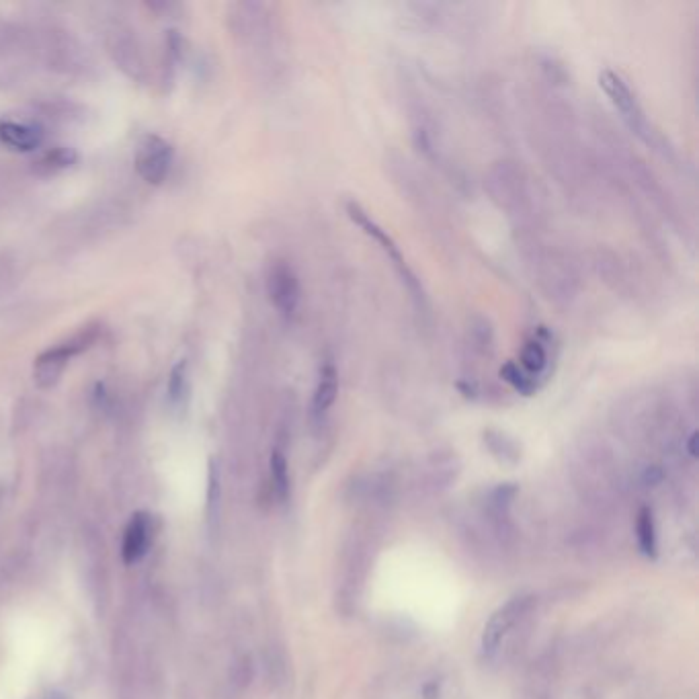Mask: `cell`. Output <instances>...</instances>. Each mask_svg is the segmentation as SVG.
<instances>
[{"instance_id": "cell-1", "label": "cell", "mask_w": 699, "mask_h": 699, "mask_svg": "<svg viewBox=\"0 0 699 699\" xmlns=\"http://www.w3.org/2000/svg\"><path fill=\"white\" fill-rule=\"evenodd\" d=\"M484 189L492 203L509 218L515 234L548 228L550 205L544 187L521 162L503 158L488 169Z\"/></svg>"}, {"instance_id": "cell-2", "label": "cell", "mask_w": 699, "mask_h": 699, "mask_svg": "<svg viewBox=\"0 0 699 699\" xmlns=\"http://www.w3.org/2000/svg\"><path fill=\"white\" fill-rule=\"evenodd\" d=\"M523 263L542 296L554 304H570L581 290V271L564 244L546 230L517 234Z\"/></svg>"}, {"instance_id": "cell-3", "label": "cell", "mask_w": 699, "mask_h": 699, "mask_svg": "<svg viewBox=\"0 0 699 699\" xmlns=\"http://www.w3.org/2000/svg\"><path fill=\"white\" fill-rule=\"evenodd\" d=\"M599 87L607 95V99L613 105V109L618 111L620 119L624 121V126L640 142H644L648 148H652L656 154H661L663 158H667L671 162H677L679 156H677L675 146L650 121V117L646 115L638 95L634 93V89L630 87V82L622 74H618L615 70H603L599 74Z\"/></svg>"}, {"instance_id": "cell-4", "label": "cell", "mask_w": 699, "mask_h": 699, "mask_svg": "<svg viewBox=\"0 0 699 699\" xmlns=\"http://www.w3.org/2000/svg\"><path fill=\"white\" fill-rule=\"evenodd\" d=\"M345 212L349 216V220L369 238V240H374L378 246H380V251L384 253V257L390 261L394 273L398 275L400 283L404 285V290L408 292L410 300H413V304L417 306V310L421 312H427L429 308V298H427V292H425V285L423 281L419 279V275L415 273V269L410 267L408 259L404 257L402 249L398 246V242L392 238V234L372 216L369 214L361 203L357 201H347L345 203Z\"/></svg>"}, {"instance_id": "cell-5", "label": "cell", "mask_w": 699, "mask_h": 699, "mask_svg": "<svg viewBox=\"0 0 699 699\" xmlns=\"http://www.w3.org/2000/svg\"><path fill=\"white\" fill-rule=\"evenodd\" d=\"M97 337H99V328L87 326L76 335H72L68 341L41 353L33 363V382L37 384V388L50 390L58 386L70 359L85 353L97 341Z\"/></svg>"}, {"instance_id": "cell-6", "label": "cell", "mask_w": 699, "mask_h": 699, "mask_svg": "<svg viewBox=\"0 0 699 699\" xmlns=\"http://www.w3.org/2000/svg\"><path fill=\"white\" fill-rule=\"evenodd\" d=\"M497 355V335L492 322L482 316L474 314L466 320L464 328V367L466 376L462 380L464 386L480 388L482 382L478 380L480 369L488 367Z\"/></svg>"}, {"instance_id": "cell-7", "label": "cell", "mask_w": 699, "mask_h": 699, "mask_svg": "<svg viewBox=\"0 0 699 699\" xmlns=\"http://www.w3.org/2000/svg\"><path fill=\"white\" fill-rule=\"evenodd\" d=\"M265 290L271 306L285 322H292L298 316L302 306V281L290 261H271L265 275Z\"/></svg>"}, {"instance_id": "cell-8", "label": "cell", "mask_w": 699, "mask_h": 699, "mask_svg": "<svg viewBox=\"0 0 699 699\" xmlns=\"http://www.w3.org/2000/svg\"><path fill=\"white\" fill-rule=\"evenodd\" d=\"M107 52L111 60L121 68V72L130 76L132 80H146L148 76V64L146 54L140 44V39L130 27H113L107 33Z\"/></svg>"}, {"instance_id": "cell-9", "label": "cell", "mask_w": 699, "mask_h": 699, "mask_svg": "<svg viewBox=\"0 0 699 699\" xmlns=\"http://www.w3.org/2000/svg\"><path fill=\"white\" fill-rule=\"evenodd\" d=\"M173 158H175L173 144L156 134H150L142 138V142L138 144L136 171L146 183L160 185L162 181H167L171 173Z\"/></svg>"}, {"instance_id": "cell-10", "label": "cell", "mask_w": 699, "mask_h": 699, "mask_svg": "<svg viewBox=\"0 0 699 699\" xmlns=\"http://www.w3.org/2000/svg\"><path fill=\"white\" fill-rule=\"evenodd\" d=\"M552 361V335L544 326H540L538 331L523 343L519 359L515 363L533 384L542 388L552 374Z\"/></svg>"}, {"instance_id": "cell-11", "label": "cell", "mask_w": 699, "mask_h": 699, "mask_svg": "<svg viewBox=\"0 0 699 699\" xmlns=\"http://www.w3.org/2000/svg\"><path fill=\"white\" fill-rule=\"evenodd\" d=\"M529 605H531V597H515L492 615L482 632V650L486 656H492L499 650V644L509 634V630L519 622V618L529 609Z\"/></svg>"}, {"instance_id": "cell-12", "label": "cell", "mask_w": 699, "mask_h": 699, "mask_svg": "<svg viewBox=\"0 0 699 699\" xmlns=\"http://www.w3.org/2000/svg\"><path fill=\"white\" fill-rule=\"evenodd\" d=\"M154 533H156V527H154V517L150 513H136L132 515L130 523L126 525V531H123V542H121V558L126 564H136L140 562L152 542H154Z\"/></svg>"}, {"instance_id": "cell-13", "label": "cell", "mask_w": 699, "mask_h": 699, "mask_svg": "<svg viewBox=\"0 0 699 699\" xmlns=\"http://www.w3.org/2000/svg\"><path fill=\"white\" fill-rule=\"evenodd\" d=\"M339 369L335 365L333 359H326L320 363L318 369V378L314 384V392H312V402H310V410H312V419L320 421L324 419L328 413H331V408L335 406L337 398H339Z\"/></svg>"}, {"instance_id": "cell-14", "label": "cell", "mask_w": 699, "mask_h": 699, "mask_svg": "<svg viewBox=\"0 0 699 699\" xmlns=\"http://www.w3.org/2000/svg\"><path fill=\"white\" fill-rule=\"evenodd\" d=\"M44 142V132L23 121L0 119V144L15 152H35Z\"/></svg>"}, {"instance_id": "cell-15", "label": "cell", "mask_w": 699, "mask_h": 699, "mask_svg": "<svg viewBox=\"0 0 699 699\" xmlns=\"http://www.w3.org/2000/svg\"><path fill=\"white\" fill-rule=\"evenodd\" d=\"M484 445L488 447L490 454L499 458L501 462L515 464L519 460V445L507 433H501L495 429L484 431Z\"/></svg>"}, {"instance_id": "cell-16", "label": "cell", "mask_w": 699, "mask_h": 699, "mask_svg": "<svg viewBox=\"0 0 699 699\" xmlns=\"http://www.w3.org/2000/svg\"><path fill=\"white\" fill-rule=\"evenodd\" d=\"M76 162V152L70 148H52L44 156L35 162V171L41 175H54L60 173Z\"/></svg>"}, {"instance_id": "cell-17", "label": "cell", "mask_w": 699, "mask_h": 699, "mask_svg": "<svg viewBox=\"0 0 699 699\" xmlns=\"http://www.w3.org/2000/svg\"><path fill=\"white\" fill-rule=\"evenodd\" d=\"M269 464H271V480H273L275 495L281 503H285L287 497H290V468H287V458L281 449H273Z\"/></svg>"}, {"instance_id": "cell-18", "label": "cell", "mask_w": 699, "mask_h": 699, "mask_svg": "<svg viewBox=\"0 0 699 699\" xmlns=\"http://www.w3.org/2000/svg\"><path fill=\"white\" fill-rule=\"evenodd\" d=\"M189 396V365L187 361H179L169 378V400L173 406H183Z\"/></svg>"}, {"instance_id": "cell-19", "label": "cell", "mask_w": 699, "mask_h": 699, "mask_svg": "<svg viewBox=\"0 0 699 699\" xmlns=\"http://www.w3.org/2000/svg\"><path fill=\"white\" fill-rule=\"evenodd\" d=\"M499 376H501V380L507 382L517 394L533 396V394H536V392L540 390L536 384H533V382L521 372L519 365H517L515 361H507V363L499 369Z\"/></svg>"}, {"instance_id": "cell-20", "label": "cell", "mask_w": 699, "mask_h": 699, "mask_svg": "<svg viewBox=\"0 0 699 699\" xmlns=\"http://www.w3.org/2000/svg\"><path fill=\"white\" fill-rule=\"evenodd\" d=\"M638 542L644 556L656 558V529L652 511L648 507H644L638 515Z\"/></svg>"}, {"instance_id": "cell-21", "label": "cell", "mask_w": 699, "mask_h": 699, "mask_svg": "<svg viewBox=\"0 0 699 699\" xmlns=\"http://www.w3.org/2000/svg\"><path fill=\"white\" fill-rule=\"evenodd\" d=\"M210 492H208V507H210V517L214 519L216 515V507H218V499H220V480H218V470L212 464L210 466Z\"/></svg>"}]
</instances>
